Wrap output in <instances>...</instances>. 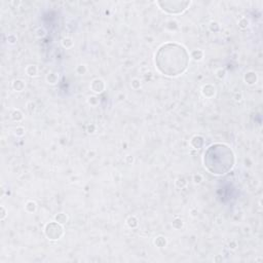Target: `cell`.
I'll list each match as a JSON object with an SVG mask.
<instances>
[{
    "label": "cell",
    "instance_id": "6da1fadb",
    "mask_svg": "<svg viewBox=\"0 0 263 263\" xmlns=\"http://www.w3.org/2000/svg\"><path fill=\"white\" fill-rule=\"evenodd\" d=\"M189 64L187 49L178 43L162 44L155 53V65L160 73L166 76H178L184 73Z\"/></svg>",
    "mask_w": 263,
    "mask_h": 263
},
{
    "label": "cell",
    "instance_id": "7a4b0ae2",
    "mask_svg": "<svg viewBox=\"0 0 263 263\" xmlns=\"http://www.w3.org/2000/svg\"><path fill=\"white\" fill-rule=\"evenodd\" d=\"M222 144H215L210 146L204 152L203 162L209 172L215 175H224L230 171L234 163V155L229 148L222 157H219Z\"/></svg>",
    "mask_w": 263,
    "mask_h": 263
}]
</instances>
